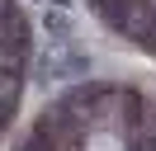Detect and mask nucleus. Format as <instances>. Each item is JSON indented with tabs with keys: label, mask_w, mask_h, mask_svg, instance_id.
<instances>
[{
	"label": "nucleus",
	"mask_w": 156,
	"mask_h": 151,
	"mask_svg": "<svg viewBox=\"0 0 156 151\" xmlns=\"http://www.w3.org/2000/svg\"><path fill=\"white\" fill-rule=\"evenodd\" d=\"M85 151H123V142H118L114 132H95V137L85 142Z\"/></svg>",
	"instance_id": "f257e3e1"
}]
</instances>
